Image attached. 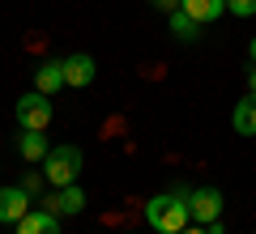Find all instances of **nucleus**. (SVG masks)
<instances>
[{"instance_id":"7ed1b4c3","label":"nucleus","mask_w":256,"mask_h":234,"mask_svg":"<svg viewBox=\"0 0 256 234\" xmlns=\"http://www.w3.org/2000/svg\"><path fill=\"white\" fill-rule=\"evenodd\" d=\"M18 124L22 132H47V124H52V98L38 90L22 94L18 98Z\"/></svg>"},{"instance_id":"f3484780","label":"nucleus","mask_w":256,"mask_h":234,"mask_svg":"<svg viewBox=\"0 0 256 234\" xmlns=\"http://www.w3.org/2000/svg\"><path fill=\"white\" fill-rule=\"evenodd\" d=\"M248 90L256 94V64H252V68H248Z\"/></svg>"},{"instance_id":"a211bd4d","label":"nucleus","mask_w":256,"mask_h":234,"mask_svg":"<svg viewBox=\"0 0 256 234\" xmlns=\"http://www.w3.org/2000/svg\"><path fill=\"white\" fill-rule=\"evenodd\" d=\"M180 234H210L205 226H188V230H180Z\"/></svg>"},{"instance_id":"4468645a","label":"nucleus","mask_w":256,"mask_h":234,"mask_svg":"<svg viewBox=\"0 0 256 234\" xmlns=\"http://www.w3.org/2000/svg\"><path fill=\"white\" fill-rule=\"evenodd\" d=\"M226 13H235V17H256V0H226Z\"/></svg>"},{"instance_id":"f257e3e1","label":"nucleus","mask_w":256,"mask_h":234,"mask_svg":"<svg viewBox=\"0 0 256 234\" xmlns=\"http://www.w3.org/2000/svg\"><path fill=\"white\" fill-rule=\"evenodd\" d=\"M146 222L154 226L158 234H180L188 230L192 213H188V192H166V196H154L146 205Z\"/></svg>"},{"instance_id":"6ab92c4d","label":"nucleus","mask_w":256,"mask_h":234,"mask_svg":"<svg viewBox=\"0 0 256 234\" xmlns=\"http://www.w3.org/2000/svg\"><path fill=\"white\" fill-rule=\"evenodd\" d=\"M248 55H252V64H256V38H252V47H248Z\"/></svg>"},{"instance_id":"6e6552de","label":"nucleus","mask_w":256,"mask_h":234,"mask_svg":"<svg viewBox=\"0 0 256 234\" xmlns=\"http://www.w3.org/2000/svg\"><path fill=\"white\" fill-rule=\"evenodd\" d=\"M64 85H68V81H64V60H43V64L34 68V90H38V94L52 98V94L64 90Z\"/></svg>"},{"instance_id":"9b49d317","label":"nucleus","mask_w":256,"mask_h":234,"mask_svg":"<svg viewBox=\"0 0 256 234\" xmlns=\"http://www.w3.org/2000/svg\"><path fill=\"white\" fill-rule=\"evenodd\" d=\"M230 128H235L239 136H256V94H248L244 102H235V111H230Z\"/></svg>"},{"instance_id":"0eeeda50","label":"nucleus","mask_w":256,"mask_h":234,"mask_svg":"<svg viewBox=\"0 0 256 234\" xmlns=\"http://www.w3.org/2000/svg\"><path fill=\"white\" fill-rule=\"evenodd\" d=\"M94 77H98V68H94V55L77 51V55H68V60H64V81L73 85V90H86Z\"/></svg>"},{"instance_id":"ddd939ff","label":"nucleus","mask_w":256,"mask_h":234,"mask_svg":"<svg viewBox=\"0 0 256 234\" xmlns=\"http://www.w3.org/2000/svg\"><path fill=\"white\" fill-rule=\"evenodd\" d=\"M196 30H201V21H196V17H188L184 9H175V13H171V34H175V38L192 43V38H196Z\"/></svg>"},{"instance_id":"423d86ee","label":"nucleus","mask_w":256,"mask_h":234,"mask_svg":"<svg viewBox=\"0 0 256 234\" xmlns=\"http://www.w3.org/2000/svg\"><path fill=\"white\" fill-rule=\"evenodd\" d=\"M43 209H52L56 217H73V213H82V209H86V192L77 188V183H68V188H56L52 196L43 200Z\"/></svg>"},{"instance_id":"9d476101","label":"nucleus","mask_w":256,"mask_h":234,"mask_svg":"<svg viewBox=\"0 0 256 234\" xmlns=\"http://www.w3.org/2000/svg\"><path fill=\"white\" fill-rule=\"evenodd\" d=\"M180 9L188 17H196L201 26H210V21H218L226 13V0H180Z\"/></svg>"},{"instance_id":"dca6fc26","label":"nucleus","mask_w":256,"mask_h":234,"mask_svg":"<svg viewBox=\"0 0 256 234\" xmlns=\"http://www.w3.org/2000/svg\"><path fill=\"white\" fill-rule=\"evenodd\" d=\"M154 4H158L162 13H175V9H180V0H154Z\"/></svg>"},{"instance_id":"39448f33","label":"nucleus","mask_w":256,"mask_h":234,"mask_svg":"<svg viewBox=\"0 0 256 234\" xmlns=\"http://www.w3.org/2000/svg\"><path fill=\"white\" fill-rule=\"evenodd\" d=\"M26 213H30V192L22 188V183H18V188H0V222L18 226Z\"/></svg>"},{"instance_id":"20e7f679","label":"nucleus","mask_w":256,"mask_h":234,"mask_svg":"<svg viewBox=\"0 0 256 234\" xmlns=\"http://www.w3.org/2000/svg\"><path fill=\"white\" fill-rule=\"evenodd\" d=\"M188 213H192V222L214 226V222H218V213H222V192H218V188H196V192H188Z\"/></svg>"},{"instance_id":"1a4fd4ad","label":"nucleus","mask_w":256,"mask_h":234,"mask_svg":"<svg viewBox=\"0 0 256 234\" xmlns=\"http://www.w3.org/2000/svg\"><path fill=\"white\" fill-rule=\"evenodd\" d=\"M18 234H60V217L52 209H30L18 222Z\"/></svg>"},{"instance_id":"2eb2a0df","label":"nucleus","mask_w":256,"mask_h":234,"mask_svg":"<svg viewBox=\"0 0 256 234\" xmlns=\"http://www.w3.org/2000/svg\"><path fill=\"white\" fill-rule=\"evenodd\" d=\"M22 188H26V192H30V196H34V192H38V188H43V175H26V179H22Z\"/></svg>"},{"instance_id":"f03ea898","label":"nucleus","mask_w":256,"mask_h":234,"mask_svg":"<svg viewBox=\"0 0 256 234\" xmlns=\"http://www.w3.org/2000/svg\"><path fill=\"white\" fill-rule=\"evenodd\" d=\"M82 162H86V158H82L77 145H56V149L43 158V179L52 183V188H68V183H77Z\"/></svg>"},{"instance_id":"f8f14e48","label":"nucleus","mask_w":256,"mask_h":234,"mask_svg":"<svg viewBox=\"0 0 256 234\" xmlns=\"http://www.w3.org/2000/svg\"><path fill=\"white\" fill-rule=\"evenodd\" d=\"M18 153L26 158V162H43L47 153H52V145H47V136H43V132H22Z\"/></svg>"}]
</instances>
